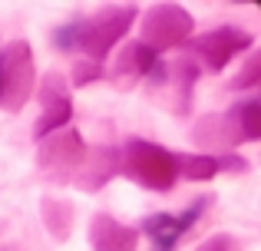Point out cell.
I'll use <instances>...</instances> for the list:
<instances>
[{
	"label": "cell",
	"instance_id": "7c38bea8",
	"mask_svg": "<svg viewBox=\"0 0 261 251\" xmlns=\"http://www.w3.org/2000/svg\"><path fill=\"white\" fill-rule=\"evenodd\" d=\"M238 123V139H261V103L258 99H248V103H242L235 109V116H231Z\"/></svg>",
	"mask_w": 261,
	"mask_h": 251
},
{
	"label": "cell",
	"instance_id": "30bf717a",
	"mask_svg": "<svg viewBox=\"0 0 261 251\" xmlns=\"http://www.w3.org/2000/svg\"><path fill=\"white\" fill-rule=\"evenodd\" d=\"M155 66V50H149L146 43H129L126 50H122L119 57V66H116V73H129V83H133L136 76H149Z\"/></svg>",
	"mask_w": 261,
	"mask_h": 251
},
{
	"label": "cell",
	"instance_id": "277c9868",
	"mask_svg": "<svg viewBox=\"0 0 261 251\" xmlns=\"http://www.w3.org/2000/svg\"><path fill=\"white\" fill-rule=\"evenodd\" d=\"M192 33V13L175 4H159L149 10L146 23H142V43L149 50H172Z\"/></svg>",
	"mask_w": 261,
	"mask_h": 251
},
{
	"label": "cell",
	"instance_id": "5bb4252c",
	"mask_svg": "<svg viewBox=\"0 0 261 251\" xmlns=\"http://www.w3.org/2000/svg\"><path fill=\"white\" fill-rule=\"evenodd\" d=\"M96 76H102L99 63H80L76 70H73V79H76V83H93Z\"/></svg>",
	"mask_w": 261,
	"mask_h": 251
},
{
	"label": "cell",
	"instance_id": "9c48e42d",
	"mask_svg": "<svg viewBox=\"0 0 261 251\" xmlns=\"http://www.w3.org/2000/svg\"><path fill=\"white\" fill-rule=\"evenodd\" d=\"M83 159H86V146L76 135V129H70V132H63V135H50V146L40 152V162H43V165L76 169V165H83Z\"/></svg>",
	"mask_w": 261,
	"mask_h": 251
},
{
	"label": "cell",
	"instance_id": "52a82bcc",
	"mask_svg": "<svg viewBox=\"0 0 261 251\" xmlns=\"http://www.w3.org/2000/svg\"><path fill=\"white\" fill-rule=\"evenodd\" d=\"M89 241L96 251H136L139 248V235L133 228L119 225L109 215H96L93 228H89Z\"/></svg>",
	"mask_w": 261,
	"mask_h": 251
},
{
	"label": "cell",
	"instance_id": "8992f818",
	"mask_svg": "<svg viewBox=\"0 0 261 251\" xmlns=\"http://www.w3.org/2000/svg\"><path fill=\"white\" fill-rule=\"evenodd\" d=\"M202 205L205 202H195L185 215H149L146 232L152 238V251H172L178 245V238L189 232V225L202 215Z\"/></svg>",
	"mask_w": 261,
	"mask_h": 251
},
{
	"label": "cell",
	"instance_id": "7a4b0ae2",
	"mask_svg": "<svg viewBox=\"0 0 261 251\" xmlns=\"http://www.w3.org/2000/svg\"><path fill=\"white\" fill-rule=\"evenodd\" d=\"M33 86H37V66L30 43L13 40L0 50V109H23V103L33 96Z\"/></svg>",
	"mask_w": 261,
	"mask_h": 251
},
{
	"label": "cell",
	"instance_id": "9a60e30c",
	"mask_svg": "<svg viewBox=\"0 0 261 251\" xmlns=\"http://www.w3.org/2000/svg\"><path fill=\"white\" fill-rule=\"evenodd\" d=\"M225 248H228V241H225V238H218V241H212V245H205L202 251H225Z\"/></svg>",
	"mask_w": 261,
	"mask_h": 251
},
{
	"label": "cell",
	"instance_id": "5b68a950",
	"mask_svg": "<svg viewBox=\"0 0 261 251\" xmlns=\"http://www.w3.org/2000/svg\"><path fill=\"white\" fill-rule=\"evenodd\" d=\"M248 46H251V37L245 30H235V26H218V30H212V33H205V37L195 40L198 57H202L212 70H225L228 60L235 57V53L248 50Z\"/></svg>",
	"mask_w": 261,
	"mask_h": 251
},
{
	"label": "cell",
	"instance_id": "6da1fadb",
	"mask_svg": "<svg viewBox=\"0 0 261 251\" xmlns=\"http://www.w3.org/2000/svg\"><path fill=\"white\" fill-rule=\"evenodd\" d=\"M136 20V7H113V10L99 13L96 20H80V23H70L63 30L53 33V40L60 43V50H83L93 60L106 57L122 37H126L129 23Z\"/></svg>",
	"mask_w": 261,
	"mask_h": 251
},
{
	"label": "cell",
	"instance_id": "8fae6325",
	"mask_svg": "<svg viewBox=\"0 0 261 251\" xmlns=\"http://www.w3.org/2000/svg\"><path fill=\"white\" fill-rule=\"evenodd\" d=\"M175 172L189 175L195 182H205L218 172V159L215 155H178L175 159Z\"/></svg>",
	"mask_w": 261,
	"mask_h": 251
},
{
	"label": "cell",
	"instance_id": "4fadbf2b",
	"mask_svg": "<svg viewBox=\"0 0 261 251\" xmlns=\"http://www.w3.org/2000/svg\"><path fill=\"white\" fill-rule=\"evenodd\" d=\"M258 70H261V57L255 53V57L248 60V66L242 70V76L235 79V86H255V83H258Z\"/></svg>",
	"mask_w": 261,
	"mask_h": 251
},
{
	"label": "cell",
	"instance_id": "3957f363",
	"mask_svg": "<svg viewBox=\"0 0 261 251\" xmlns=\"http://www.w3.org/2000/svg\"><path fill=\"white\" fill-rule=\"evenodd\" d=\"M126 172L133 175L139 185L155 188V192H169L175 182V155L169 149L155 146L146 139H133L126 149Z\"/></svg>",
	"mask_w": 261,
	"mask_h": 251
},
{
	"label": "cell",
	"instance_id": "ba28073f",
	"mask_svg": "<svg viewBox=\"0 0 261 251\" xmlns=\"http://www.w3.org/2000/svg\"><path fill=\"white\" fill-rule=\"evenodd\" d=\"M43 103H46V109H43V116H40V123H37V139H46V135H53L57 129H63V126L73 119L70 96H66L63 83H60L57 76H53L50 86H46Z\"/></svg>",
	"mask_w": 261,
	"mask_h": 251
}]
</instances>
